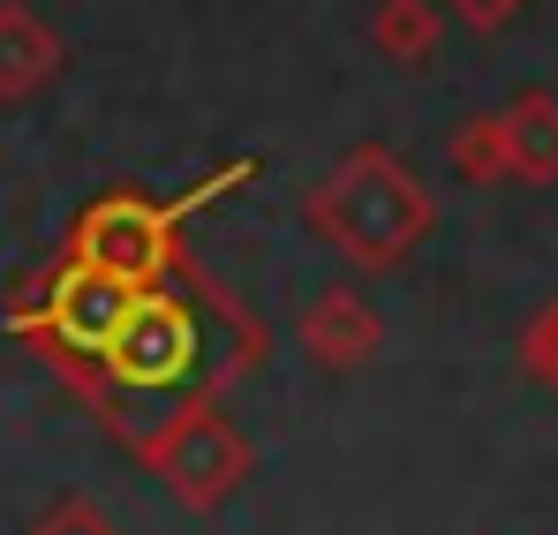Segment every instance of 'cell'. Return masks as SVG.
<instances>
[{
  "label": "cell",
  "instance_id": "obj_9",
  "mask_svg": "<svg viewBox=\"0 0 558 535\" xmlns=\"http://www.w3.org/2000/svg\"><path fill=\"white\" fill-rule=\"evenodd\" d=\"M438 38H446V8H438V0H377L371 46L385 53V61L423 69V61L438 53Z\"/></svg>",
  "mask_w": 558,
  "mask_h": 535
},
{
  "label": "cell",
  "instance_id": "obj_12",
  "mask_svg": "<svg viewBox=\"0 0 558 535\" xmlns=\"http://www.w3.org/2000/svg\"><path fill=\"white\" fill-rule=\"evenodd\" d=\"M438 8H453L468 31H498V23H513V15H521V0H438Z\"/></svg>",
  "mask_w": 558,
  "mask_h": 535
},
{
  "label": "cell",
  "instance_id": "obj_8",
  "mask_svg": "<svg viewBox=\"0 0 558 535\" xmlns=\"http://www.w3.org/2000/svg\"><path fill=\"white\" fill-rule=\"evenodd\" d=\"M498 136H506V174L513 181H558V98L551 90H521L513 106H498Z\"/></svg>",
  "mask_w": 558,
  "mask_h": 535
},
{
  "label": "cell",
  "instance_id": "obj_1",
  "mask_svg": "<svg viewBox=\"0 0 558 535\" xmlns=\"http://www.w3.org/2000/svg\"><path fill=\"white\" fill-rule=\"evenodd\" d=\"M310 227L332 257H348L355 271H392L400 257H415V242H430L438 204L430 189L408 174L385 144H355L332 174L310 189Z\"/></svg>",
  "mask_w": 558,
  "mask_h": 535
},
{
  "label": "cell",
  "instance_id": "obj_2",
  "mask_svg": "<svg viewBox=\"0 0 558 535\" xmlns=\"http://www.w3.org/2000/svg\"><path fill=\"white\" fill-rule=\"evenodd\" d=\"M250 174H257V167H227L219 181H204L196 196H182V204H151V196H129V189H121V196H98L92 211L76 219L69 257L113 271V279H129V287H151L159 271L174 265V234H182L204 204H219L234 181H250Z\"/></svg>",
  "mask_w": 558,
  "mask_h": 535
},
{
  "label": "cell",
  "instance_id": "obj_3",
  "mask_svg": "<svg viewBox=\"0 0 558 535\" xmlns=\"http://www.w3.org/2000/svg\"><path fill=\"white\" fill-rule=\"evenodd\" d=\"M98 362H106L113 385H174V377H189V362H196V317H189L174 294L136 287L121 332L106 340Z\"/></svg>",
  "mask_w": 558,
  "mask_h": 535
},
{
  "label": "cell",
  "instance_id": "obj_4",
  "mask_svg": "<svg viewBox=\"0 0 558 535\" xmlns=\"http://www.w3.org/2000/svg\"><path fill=\"white\" fill-rule=\"evenodd\" d=\"M129 302H136V287H129V279L84 265V257H69V265L46 279V302H38L23 325L53 332V348H69V355H92L98 362V355H106V340L121 332Z\"/></svg>",
  "mask_w": 558,
  "mask_h": 535
},
{
  "label": "cell",
  "instance_id": "obj_10",
  "mask_svg": "<svg viewBox=\"0 0 558 535\" xmlns=\"http://www.w3.org/2000/svg\"><path fill=\"white\" fill-rule=\"evenodd\" d=\"M453 174L475 181V189H498L506 174V136H498V113H475V121H461V136H453Z\"/></svg>",
  "mask_w": 558,
  "mask_h": 535
},
{
  "label": "cell",
  "instance_id": "obj_5",
  "mask_svg": "<svg viewBox=\"0 0 558 535\" xmlns=\"http://www.w3.org/2000/svg\"><path fill=\"white\" fill-rule=\"evenodd\" d=\"M144 452H151V467L182 490L189 506H219V498L242 483V467H250V446H242L219 415H204V408H189L182 423H167Z\"/></svg>",
  "mask_w": 558,
  "mask_h": 535
},
{
  "label": "cell",
  "instance_id": "obj_6",
  "mask_svg": "<svg viewBox=\"0 0 558 535\" xmlns=\"http://www.w3.org/2000/svg\"><path fill=\"white\" fill-rule=\"evenodd\" d=\"M385 340L377 309L355 294V287H325L310 309H302V355L325 362V369H363Z\"/></svg>",
  "mask_w": 558,
  "mask_h": 535
},
{
  "label": "cell",
  "instance_id": "obj_7",
  "mask_svg": "<svg viewBox=\"0 0 558 535\" xmlns=\"http://www.w3.org/2000/svg\"><path fill=\"white\" fill-rule=\"evenodd\" d=\"M61 61H69V53H61V38L46 31V15L23 8V0H0V98H31L38 84H53Z\"/></svg>",
  "mask_w": 558,
  "mask_h": 535
},
{
  "label": "cell",
  "instance_id": "obj_11",
  "mask_svg": "<svg viewBox=\"0 0 558 535\" xmlns=\"http://www.w3.org/2000/svg\"><path fill=\"white\" fill-rule=\"evenodd\" d=\"M521 369L558 392V302H544V309L529 317V332H521Z\"/></svg>",
  "mask_w": 558,
  "mask_h": 535
}]
</instances>
